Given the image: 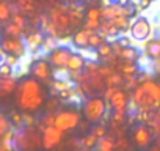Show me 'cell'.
<instances>
[{"label":"cell","instance_id":"obj_39","mask_svg":"<svg viewBox=\"0 0 160 151\" xmlns=\"http://www.w3.org/2000/svg\"><path fill=\"white\" fill-rule=\"evenodd\" d=\"M0 151H7V148H5V146H3L2 143H0Z\"/></svg>","mask_w":160,"mask_h":151},{"label":"cell","instance_id":"obj_34","mask_svg":"<svg viewBox=\"0 0 160 151\" xmlns=\"http://www.w3.org/2000/svg\"><path fill=\"white\" fill-rule=\"evenodd\" d=\"M91 134H93V135H96L98 138H102V137H105V135L108 134V128H107L104 123H98V124H94V126H93Z\"/></svg>","mask_w":160,"mask_h":151},{"label":"cell","instance_id":"obj_19","mask_svg":"<svg viewBox=\"0 0 160 151\" xmlns=\"http://www.w3.org/2000/svg\"><path fill=\"white\" fill-rule=\"evenodd\" d=\"M143 54H146L151 60L160 58V38H149L143 43Z\"/></svg>","mask_w":160,"mask_h":151},{"label":"cell","instance_id":"obj_29","mask_svg":"<svg viewBox=\"0 0 160 151\" xmlns=\"http://www.w3.org/2000/svg\"><path fill=\"white\" fill-rule=\"evenodd\" d=\"M96 54H98V58L99 60H105L107 57H110L113 54V47H112L110 43H104L101 47L96 49Z\"/></svg>","mask_w":160,"mask_h":151},{"label":"cell","instance_id":"obj_26","mask_svg":"<svg viewBox=\"0 0 160 151\" xmlns=\"http://www.w3.org/2000/svg\"><path fill=\"white\" fill-rule=\"evenodd\" d=\"M55 124V113H50V112H46L42 113L41 118H38V129L42 132L46 128H50Z\"/></svg>","mask_w":160,"mask_h":151},{"label":"cell","instance_id":"obj_23","mask_svg":"<svg viewBox=\"0 0 160 151\" xmlns=\"http://www.w3.org/2000/svg\"><path fill=\"white\" fill-rule=\"evenodd\" d=\"M98 151H116V137L113 134H107L105 137L99 138Z\"/></svg>","mask_w":160,"mask_h":151},{"label":"cell","instance_id":"obj_17","mask_svg":"<svg viewBox=\"0 0 160 151\" xmlns=\"http://www.w3.org/2000/svg\"><path fill=\"white\" fill-rule=\"evenodd\" d=\"M91 35H93V32L88 30V29H78V30L71 36V38H72V46L77 47L78 50H80V49H87V47H88V39H90Z\"/></svg>","mask_w":160,"mask_h":151},{"label":"cell","instance_id":"obj_6","mask_svg":"<svg viewBox=\"0 0 160 151\" xmlns=\"http://www.w3.org/2000/svg\"><path fill=\"white\" fill-rule=\"evenodd\" d=\"M80 124V113L75 109H68V110H60L55 113V128L58 131L69 132L72 129H75Z\"/></svg>","mask_w":160,"mask_h":151},{"label":"cell","instance_id":"obj_2","mask_svg":"<svg viewBox=\"0 0 160 151\" xmlns=\"http://www.w3.org/2000/svg\"><path fill=\"white\" fill-rule=\"evenodd\" d=\"M160 107V82L157 81H146L140 84L130 95L129 109H144V110H157Z\"/></svg>","mask_w":160,"mask_h":151},{"label":"cell","instance_id":"obj_16","mask_svg":"<svg viewBox=\"0 0 160 151\" xmlns=\"http://www.w3.org/2000/svg\"><path fill=\"white\" fill-rule=\"evenodd\" d=\"M69 24H71V29H78L80 25H82L83 19H85V13H83V7L82 5H71L69 7Z\"/></svg>","mask_w":160,"mask_h":151},{"label":"cell","instance_id":"obj_24","mask_svg":"<svg viewBox=\"0 0 160 151\" xmlns=\"http://www.w3.org/2000/svg\"><path fill=\"white\" fill-rule=\"evenodd\" d=\"M58 38H53V36H46L44 38V43L41 46V54L42 55H49L52 50H55L58 47Z\"/></svg>","mask_w":160,"mask_h":151},{"label":"cell","instance_id":"obj_1","mask_svg":"<svg viewBox=\"0 0 160 151\" xmlns=\"http://www.w3.org/2000/svg\"><path fill=\"white\" fill-rule=\"evenodd\" d=\"M14 102L22 113H36L46 102L44 85L33 77L21 79L14 91Z\"/></svg>","mask_w":160,"mask_h":151},{"label":"cell","instance_id":"obj_28","mask_svg":"<svg viewBox=\"0 0 160 151\" xmlns=\"http://www.w3.org/2000/svg\"><path fill=\"white\" fill-rule=\"evenodd\" d=\"M11 16H13L11 7H10L7 2H0V22H8V21H11Z\"/></svg>","mask_w":160,"mask_h":151},{"label":"cell","instance_id":"obj_35","mask_svg":"<svg viewBox=\"0 0 160 151\" xmlns=\"http://www.w3.org/2000/svg\"><path fill=\"white\" fill-rule=\"evenodd\" d=\"M8 131H11V123L2 112H0V138H2Z\"/></svg>","mask_w":160,"mask_h":151},{"label":"cell","instance_id":"obj_30","mask_svg":"<svg viewBox=\"0 0 160 151\" xmlns=\"http://www.w3.org/2000/svg\"><path fill=\"white\" fill-rule=\"evenodd\" d=\"M130 22H132V21H130L129 18H126V16H121V18H116V19L112 21V24H113L119 32H122V30H129Z\"/></svg>","mask_w":160,"mask_h":151},{"label":"cell","instance_id":"obj_36","mask_svg":"<svg viewBox=\"0 0 160 151\" xmlns=\"http://www.w3.org/2000/svg\"><path fill=\"white\" fill-rule=\"evenodd\" d=\"M10 123H11L13 126H16V128H18V131H19V129H22V128H24L22 112H18V110L11 112V120H10Z\"/></svg>","mask_w":160,"mask_h":151},{"label":"cell","instance_id":"obj_40","mask_svg":"<svg viewBox=\"0 0 160 151\" xmlns=\"http://www.w3.org/2000/svg\"><path fill=\"white\" fill-rule=\"evenodd\" d=\"M21 2H27V3H33V0H21Z\"/></svg>","mask_w":160,"mask_h":151},{"label":"cell","instance_id":"obj_41","mask_svg":"<svg viewBox=\"0 0 160 151\" xmlns=\"http://www.w3.org/2000/svg\"><path fill=\"white\" fill-rule=\"evenodd\" d=\"M90 2H101V0H90Z\"/></svg>","mask_w":160,"mask_h":151},{"label":"cell","instance_id":"obj_14","mask_svg":"<svg viewBox=\"0 0 160 151\" xmlns=\"http://www.w3.org/2000/svg\"><path fill=\"white\" fill-rule=\"evenodd\" d=\"M101 8H90L85 13V25L83 29H88L91 32H99L101 29Z\"/></svg>","mask_w":160,"mask_h":151},{"label":"cell","instance_id":"obj_43","mask_svg":"<svg viewBox=\"0 0 160 151\" xmlns=\"http://www.w3.org/2000/svg\"><path fill=\"white\" fill-rule=\"evenodd\" d=\"M0 63H2V57H0Z\"/></svg>","mask_w":160,"mask_h":151},{"label":"cell","instance_id":"obj_5","mask_svg":"<svg viewBox=\"0 0 160 151\" xmlns=\"http://www.w3.org/2000/svg\"><path fill=\"white\" fill-rule=\"evenodd\" d=\"M28 72H30V76L35 81H38L41 84H50L53 81V68L50 66L47 58L32 60Z\"/></svg>","mask_w":160,"mask_h":151},{"label":"cell","instance_id":"obj_20","mask_svg":"<svg viewBox=\"0 0 160 151\" xmlns=\"http://www.w3.org/2000/svg\"><path fill=\"white\" fill-rule=\"evenodd\" d=\"M16 88H18V81L14 77H11V79H0V99L14 95Z\"/></svg>","mask_w":160,"mask_h":151},{"label":"cell","instance_id":"obj_22","mask_svg":"<svg viewBox=\"0 0 160 151\" xmlns=\"http://www.w3.org/2000/svg\"><path fill=\"white\" fill-rule=\"evenodd\" d=\"M3 33H5V38H18V39H24L22 36H25L28 32H27L25 29L18 27V25L13 24V22H8V24L5 25V29H3Z\"/></svg>","mask_w":160,"mask_h":151},{"label":"cell","instance_id":"obj_7","mask_svg":"<svg viewBox=\"0 0 160 151\" xmlns=\"http://www.w3.org/2000/svg\"><path fill=\"white\" fill-rule=\"evenodd\" d=\"M69 7H57L50 11L49 14V19L52 21L58 36L61 38L63 35H68L72 29H71V24H69Z\"/></svg>","mask_w":160,"mask_h":151},{"label":"cell","instance_id":"obj_3","mask_svg":"<svg viewBox=\"0 0 160 151\" xmlns=\"http://www.w3.org/2000/svg\"><path fill=\"white\" fill-rule=\"evenodd\" d=\"M107 109L108 104L105 102V99L102 96H91L83 99V106H82V112L87 121L90 123H102L104 117L107 115Z\"/></svg>","mask_w":160,"mask_h":151},{"label":"cell","instance_id":"obj_21","mask_svg":"<svg viewBox=\"0 0 160 151\" xmlns=\"http://www.w3.org/2000/svg\"><path fill=\"white\" fill-rule=\"evenodd\" d=\"M118 60H122V61H133L137 63L138 57H140V52L137 47L133 46H127V47H122L119 52H118Z\"/></svg>","mask_w":160,"mask_h":151},{"label":"cell","instance_id":"obj_32","mask_svg":"<svg viewBox=\"0 0 160 151\" xmlns=\"http://www.w3.org/2000/svg\"><path fill=\"white\" fill-rule=\"evenodd\" d=\"M58 106H60V99L58 98H55V96H52V98H49V99H46V102H44V107H46V112H50V113H57L58 110Z\"/></svg>","mask_w":160,"mask_h":151},{"label":"cell","instance_id":"obj_10","mask_svg":"<svg viewBox=\"0 0 160 151\" xmlns=\"http://www.w3.org/2000/svg\"><path fill=\"white\" fill-rule=\"evenodd\" d=\"M154 135H155L154 131H152L148 124H140V123L135 126V129H133V132H132L133 143H135L138 148H141V149L151 146V143L154 142Z\"/></svg>","mask_w":160,"mask_h":151},{"label":"cell","instance_id":"obj_25","mask_svg":"<svg viewBox=\"0 0 160 151\" xmlns=\"http://www.w3.org/2000/svg\"><path fill=\"white\" fill-rule=\"evenodd\" d=\"M104 43H107V38H105L101 32H93V35H91L90 39H88V49L96 50V49L101 47Z\"/></svg>","mask_w":160,"mask_h":151},{"label":"cell","instance_id":"obj_8","mask_svg":"<svg viewBox=\"0 0 160 151\" xmlns=\"http://www.w3.org/2000/svg\"><path fill=\"white\" fill-rule=\"evenodd\" d=\"M0 49H2L3 55H14L18 58H22L28 54L24 39L18 38H2L0 39Z\"/></svg>","mask_w":160,"mask_h":151},{"label":"cell","instance_id":"obj_13","mask_svg":"<svg viewBox=\"0 0 160 151\" xmlns=\"http://www.w3.org/2000/svg\"><path fill=\"white\" fill-rule=\"evenodd\" d=\"M63 140V132L58 131L55 126L46 128L42 131V148L44 149H52L57 145H60Z\"/></svg>","mask_w":160,"mask_h":151},{"label":"cell","instance_id":"obj_42","mask_svg":"<svg viewBox=\"0 0 160 151\" xmlns=\"http://www.w3.org/2000/svg\"><path fill=\"white\" fill-rule=\"evenodd\" d=\"M0 2H7V0H0Z\"/></svg>","mask_w":160,"mask_h":151},{"label":"cell","instance_id":"obj_38","mask_svg":"<svg viewBox=\"0 0 160 151\" xmlns=\"http://www.w3.org/2000/svg\"><path fill=\"white\" fill-rule=\"evenodd\" d=\"M149 151H160V135L155 137V142H154V145L151 146Z\"/></svg>","mask_w":160,"mask_h":151},{"label":"cell","instance_id":"obj_9","mask_svg":"<svg viewBox=\"0 0 160 151\" xmlns=\"http://www.w3.org/2000/svg\"><path fill=\"white\" fill-rule=\"evenodd\" d=\"M74 54L72 47H68V46H58L55 50H52L49 55H47V61L50 63V66L53 69H63L66 68L71 55Z\"/></svg>","mask_w":160,"mask_h":151},{"label":"cell","instance_id":"obj_18","mask_svg":"<svg viewBox=\"0 0 160 151\" xmlns=\"http://www.w3.org/2000/svg\"><path fill=\"white\" fill-rule=\"evenodd\" d=\"M85 66H87V60L80 55L78 52H74L66 65V69L69 74H74V72H82L85 71Z\"/></svg>","mask_w":160,"mask_h":151},{"label":"cell","instance_id":"obj_15","mask_svg":"<svg viewBox=\"0 0 160 151\" xmlns=\"http://www.w3.org/2000/svg\"><path fill=\"white\" fill-rule=\"evenodd\" d=\"M115 69L122 76L124 79H127V77H137L138 72H140V68H138L137 63H133V61H122V60H119L116 63Z\"/></svg>","mask_w":160,"mask_h":151},{"label":"cell","instance_id":"obj_31","mask_svg":"<svg viewBox=\"0 0 160 151\" xmlns=\"http://www.w3.org/2000/svg\"><path fill=\"white\" fill-rule=\"evenodd\" d=\"M10 22H13V24H16L18 27H21V29H25L27 30V18L24 16V14H21L19 11H16V13H13V16H11V21Z\"/></svg>","mask_w":160,"mask_h":151},{"label":"cell","instance_id":"obj_27","mask_svg":"<svg viewBox=\"0 0 160 151\" xmlns=\"http://www.w3.org/2000/svg\"><path fill=\"white\" fill-rule=\"evenodd\" d=\"M98 142H99V138L96 135H93L91 132H88L87 135H83L82 138H80V145H82L85 149H91V148L98 146Z\"/></svg>","mask_w":160,"mask_h":151},{"label":"cell","instance_id":"obj_11","mask_svg":"<svg viewBox=\"0 0 160 151\" xmlns=\"http://www.w3.org/2000/svg\"><path fill=\"white\" fill-rule=\"evenodd\" d=\"M44 38L46 35L41 32V30H33V32H28L24 38V43L27 46V52L36 55L38 52H41V46L44 43Z\"/></svg>","mask_w":160,"mask_h":151},{"label":"cell","instance_id":"obj_33","mask_svg":"<svg viewBox=\"0 0 160 151\" xmlns=\"http://www.w3.org/2000/svg\"><path fill=\"white\" fill-rule=\"evenodd\" d=\"M11 77H14V69L2 61L0 63V79H11Z\"/></svg>","mask_w":160,"mask_h":151},{"label":"cell","instance_id":"obj_4","mask_svg":"<svg viewBox=\"0 0 160 151\" xmlns=\"http://www.w3.org/2000/svg\"><path fill=\"white\" fill-rule=\"evenodd\" d=\"M129 33H130V38L137 43H144L151 38L152 35V24L148 18L144 16H138L135 18L132 22H130V27H129Z\"/></svg>","mask_w":160,"mask_h":151},{"label":"cell","instance_id":"obj_37","mask_svg":"<svg viewBox=\"0 0 160 151\" xmlns=\"http://www.w3.org/2000/svg\"><path fill=\"white\" fill-rule=\"evenodd\" d=\"M3 63H7L8 66H11L14 71L19 68V65H21V58H18V57H14V55H3V60H2Z\"/></svg>","mask_w":160,"mask_h":151},{"label":"cell","instance_id":"obj_12","mask_svg":"<svg viewBox=\"0 0 160 151\" xmlns=\"http://www.w3.org/2000/svg\"><path fill=\"white\" fill-rule=\"evenodd\" d=\"M129 102H130V95L119 88L112 96V99L108 101V106L112 107L113 112H126V113H129Z\"/></svg>","mask_w":160,"mask_h":151}]
</instances>
